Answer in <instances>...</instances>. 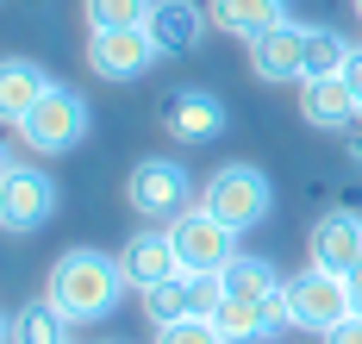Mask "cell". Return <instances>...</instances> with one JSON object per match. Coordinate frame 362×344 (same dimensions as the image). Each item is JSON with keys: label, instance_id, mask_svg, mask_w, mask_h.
Here are the masks:
<instances>
[{"label": "cell", "instance_id": "obj_1", "mask_svg": "<svg viewBox=\"0 0 362 344\" xmlns=\"http://www.w3.org/2000/svg\"><path fill=\"white\" fill-rule=\"evenodd\" d=\"M125 269H119V257H107V251H94V244H75V251H63L57 263H50V275H44V294L69 313L75 326H94V319H107L112 306L125 301Z\"/></svg>", "mask_w": 362, "mask_h": 344}, {"label": "cell", "instance_id": "obj_2", "mask_svg": "<svg viewBox=\"0 0 362 344\" xmlns=\"http://www.w3.org/2000/svg\"><path fill=\"white\" fill-rule=\"evenodd\" d=\"M200 207L244 238V231H256L275 213V188H269V176H262L256 163H225V169H213V176L200 182Z\"/></svg>", "mask_w": 362, "mask_h": 344}, {"label": "cell", "instance_id": "obj_3", "mask_svg": "<svg viewBox=\"0 0 362 344\" xmlns=\"http://www.w3.org/2000/svg\"><path fill=\"white\" fill-rule=\"evenodd\" d=\"M125 200H132V213H138L144 226H175L181 213L200 207V188H194V176L181 169L175 156H144V163L125 176Z\"/></svg>", "mask_w": 362, "mask_h": 344}, {"label": "cell", "instance_id": "obj_4", "mask_svg": "<svg viewBox=\"0 0 362 344\" xmlns=\"http://www.w3.org/2000/svg\"><path fill=\"white\" fill-rule=\"evenodd\" d=\"M88 125H94V113H88V101L75 94V88H50L44 101H37L32 113L13 125V138L25 144V151H37V156H63V151H75L81 138H88Z\"/></svg>", "mask_w": 362, "mask_h": 344}, {"label": "cell", "instance_id": "obj_5", "mask_svg": "<svg viewBox=\"0 0 362 344\" xmlns=\"http://www.w3.org/2000/svg\"><path fill=\"white\" fill-rule=\"evenodd\" d=\"M156 57L163 50H156V38L144 25H100V32H88V69L100 81H138V76H150Z\"/></svg>", "mask_w": 362, "mask_h": 344}, {"label": "cell", "instance_id": "obj_6", "mask_svg": "<svg viewBox=\"0 0 362 344\" xmlns=\"http://www.w3.org/2000/svg\"><path fill=\"white\" fill-rule=\"evenodd\" d=\"M169 238H175L181 269H187V275H225V263L238 257V231L225 226V219H213L206 207L181 213L175 226H169Z\"/></svg>", "mask_w": 362, "mask_h": 344}, {"label": "cell", "instance_id": "obj_7", "mask_svg": "<svg viewBox=\"0 0 362 344\" xmlns=\"http://www.w3.org/2000/svg\"><path fill=\"white\" fill-rule=\"evenodd\" d=\"M50 213H57V182L44 169H32V163L6 156V176H0V226L6 231H37Z\"/></svg>", "mask_w": 362, "mask_h": 344}, {"label": "cell", "instance_id": "obj_8", "mask_svg": "<svg viewBox=\"0 0 362 344\" xmlns=\"http://www.w3.org/2000/svg\"><path fill=\"white\" fill-rule=\"evenodd\" d=\"M288 294H293V313H300V332H319V338L356 313V306H350V282L331 275V269H313V263L288 282Z\"/></svg>", "mask_w": 362, "mask_h": 344}, {"label": "cell", "instance_id": "obj_9", "mask_svg": "<svg viewBox=\"0 0 362 344\" xmlns=\"http://www.w3.org/2000/svg\"><path fill=\"white\" fill-rule=\"evenodd\" d=\"M306 263H313V269H331V275L362 269V213L331 207L325 219L313 226V238H306Z\"/></svg>", "mask_w": 362, "mask_h": 344}, {"label": "cell", "instance_id": "obj_10", "mask_svg": "<svg viewBox=\"0 0 362 344\" xmlns=\"http://www.w3.org/2000/svg\"><path fill=\"white\" fill-rule=\"evenodd\" d=\"M119 269H125V282L144 294V288H156V282H169V275H187L181 269V251L175 238H169V226H144L125 238V251H119Z\"/></svg>", "mask_w": 362, "mask_h": 344}, {"label": "cell", "instance_id": "obj_11", "mask_svg": "<svg viewBox=\"0 0 362 344\" xmlns=\"http://www.w3.org/2000/svg\"><path fill=\"white\" fill-rule=\"evenodd\" d=\"M163 132L175 144H213L218 132H225V101L206 94V88H175L163 101Z\"/></svg>", "mask_w": 362, "mask_h": 344}, {"label": "cell", "instance_id": "obj_12", "mask_svg": "<svg viewBox=\"0 0 362 344\" xmlns=\"http://www.w3.org/2000/svg\"><path fill=\"white\" fill-rule=\"evenodd\" d=\"M144 32L156 38L163 57H187V50H200V44H206L213 13H206V6H194V0H156V13H150Z\"/></svg>", "mask_w": 362, "mask_h": 344}, {"label": "cell", "instance_id": "obj_13", "mask_svg": "<svg viewBox=\"0 0 362 344\" xmlns=\"http://www.w3.org/2000/svg\"><path fill=\"white\" fill-rule=\"evenodd\" d=\"M306 32H313V25H293V19L269 25L262 38H250V69H256L262 81H293V76H306Z\"/></svg>", "mask_w": 362, "mask_h": 344}, {"label": "cell", "instance_id": "obj_14", "mask_svg": "<svg viewBox=\"0 0 362 344\" xmlns=\"http://www.w3.org/2000/svg\"><path fill=\"white\" fill-rule=\"evenodd\" d=\"M300 113H306V125H319V132H344L362 107H356V94L344 88V76H306L300 81Z\"/></svg>", "mask_w": 362, "mask_h": 344}, {"label": "cell", "instance_id": "obj_15", "mask_svg": "<svg viewBox=\"0 0 362 344\" xmlns=\"http://www.w3.org/2000/svg\"><path fill=\"white\" fill-rule=\"evenodd\" d=\"M50 88H57V81H50L44 63H32V57H6V63H0V113H6V125H19Z\"/></svg>", "mask_w": 362, "mask_h": 344}, {"label": "cell", "instance_id": "obj_16", "mask_svg": "<svg viewBox=\"0 0 362 344\" xmlns=\"http://www.w3.org/2000/svg\"><path fill=\"white\" fill-rule=\"evenodd\" d=\"M6 344H75V319L50 294H37L6 319Z\"/></svg>", "mask_w": 362, "mask_h": 344}, {"label": "cell", "instance_id": "obj_17", "mask_svg": "<svg viewBox=\"0 0 362 344\" xmlns=\"http://www.w3.org/2000/svg\"><path fill=\"white\" fill-rule=\"evenodd\" d=\"M206 13H213V32H231V38L250 44L288 19V0H206Z\"/></svg>", "mask_w": 362, "mask_h": 344}, {"label": "cell", "instance_id": "obj_18", "mask_svg": "<svg viewBox=\"0 0 362 344\" xmlns=\"http://www.w3.org/2000/svg\"><path fill=\"white\" fill-rule=\"evenodd\" d=\"M275 288H281V269L269 263V257H244V251H238V257L225 263V294H231V301H269Z\"/></svg>", "mask_w": 362, "mask_h": 344}, {"label": "cell", "instance_id": "obj_19", "mask_svg": "<svg viewBox=\"0 0 362 344\" xmlns=\"http://www.w3.org/2000/svg\"><path fill=\"white\" fill-rule=\"evenodd\" d=\"M138 301H144L150 326H181V319H194V282H187V275H169V282L144 288Z\"/></svg>", "mask_w": 362, "mask_h": 344}, {"label": "cell", "instance_id": "obj_20", "mask_svg": "<svg viewBox=\"0 0 362 344\" xmlns=\"http://www.w3.org/2000/svg\"><path fill=\"white\" fill-rule=\"evenodd\" d=\"M350 50H356V44L344 38V32H331V25H313V32H306V76H344ZM306 76H300V81H306Z\"/></svg>", "mask_w": 362, "mask_h": 344}, {"label": "cell", "instance_id": "obj_21", "mask_svg": "<svg viewBox=\"0 0 362 344\" xmlns=\"http://www.w3.org/2000/svg\"><path fill=\"white\" fill-rule=\"evenodd\" d=\"M213 326H218L225 344H262L269 338V332H262V301H231V294H225V306L213 313Z\"/></svg>", "mask_w": 362, "mask_h": 344}, {"label": "cell", "instance_id": "obj_22", "mask_svg": "<svg viewBox=\"0 0 362 344\" xmlns=\"http://www.w3.org/2000/svg\"><path fill=\"white\" fill-rule=\"evenodd\" d=\"M156 0H88V32L100 25H150Z\"/></svg>", "mask_w": 362, "mask_h": 344}, {"label": "cell", "instance_id": "obj_23", "mask_svg": "<svg viewBox=\"0 0 362 344\" xmlns=\"http://www.w3.org/2000/svg\"><path fill=\"white\" fill-rule=\"evenodd\" d=\"M156 344H225L213 319H181V326H156Z\"/></svg>", "mask_w": 362, "mask_h": 344}, {"label": "cell", "instance_id": "obj_24", "mask_svg": "<svg viewBox=\"0 0 362 344\" xmlns=\"http://www.w3.org/2000/svg\"><path fill=\"white\" fill-rule=\"evenodd\" d=\"M325 344H362V313H350L344 326H331V332H325Z\"/></svg>", "mask_w": 362, "mask_h": 344}, {"label": "cell", "instance_id": "obj_25", "mask_svg": "<svg viewBox=\"0 0 362 344\" xmlns=\"http://www.w3.org/2000/svg\"><path fill=\"white\" fill-rule=\"evenodd\" d=\"M344 88L356 94V107H362V44L350 50V63H344Z\"/></svg>", "mask_w": 362, "mask_h": 344}, {"label": "cell", "instance_id": "obj_26", "mask_svg": "<svg viewBox=\"0 0 362 344\" xmlns=\"http://www.w3.org/2000/svg\"><path fill=\"white\" fill-rule=\"evenodd\" d=\"M344 151H350V163H362V113L344 125Z\"/></svg>", "mask_w": 362, "mask_h": 344}, {"label": "cell", "instance_id": "obj_27", "mask_svg": "<svg viewBox=\"0 0 362 344\" xmlns=\"http://www.w3.org/2000/svg\"><path fill=\"white\" fill-rule=\"evenodd\" d=\"M344 282H350V306H356V313H362V269H350Z\"/></svg>", "mask_w": 362, "mask_h": 344}, {"label": "cell", "instance_id": "obj_28", "mask_svg": "<svg viewBox=\"0 0 362 344\" xmlns=\"http://www.w3.org/2000/svg\"><path fill=\"white\" fill-rule=\"evenodd\" d=\"M350 6H356V19H362V0H350Z\"/></svg>", "mask_w": 362, "mask_h": 344}]
</instances>
